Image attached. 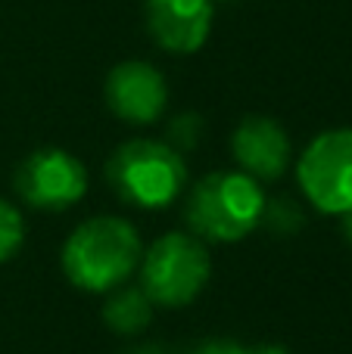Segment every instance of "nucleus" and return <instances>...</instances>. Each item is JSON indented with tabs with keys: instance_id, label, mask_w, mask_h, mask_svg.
<instances>
[{
	"instance_id": "6",
	"label": "nucleus",
	"mask_w": 352,
	"mask_h": 354,
	"mask_svg": "<svg viewBox=\"0 0 352 354\" xmlns=\"http://www.w3.org/2000/svg\"><path fill=\"white\" fill-rule=\"evenodd\" d=\"M16 193L35 212H66L87 193V168L60 147H41L16 168Z\"/></svg>"
},
{
	"instance_id": "3",
	"label": "nucleus",
	"mask_w": 352,
	"mask_h": 354,
	"mask_svg": "<svg viewBox=\"0 0 352 354\" xmlns=\"http://www.w3.org/2000/svg\"><path fill=\"white\" fill-rule=\"evenodd\" d=\"M106 183L125 205L159 212L172 205L187 187L184 156L166 140L134 137L109 156Z\"/></svg>"
},
{
	"instance_id": "16",
	"label": "nucleus",
	"mask_w": 352,
	"mask_h": 354,
	"mask_svg": "<svg viewBox=\"0 0 352 354\" xmlns=\"http://www.w3.org/2000/svg\"><path fill=\"white\" fill-rule=\"evenodd\" d=\"M253 354H290V351L281 348V345H262V348H253Z\"/></svg>"
},
{
	"instance_id": "2",
	"label": "nucleus",
	"mask_w": 352,
	"mask_h": 354,
	"mask_svg": "<svg viewBox=\"0 0 352 354\" xmlns=\"http://www.w3.org/2000/svg\"><path fill=\"white\" fill-rule=\"evenodd\" d=\"M262 212V183L240 168L200 177L184 199V221L203 243H240L259 227Z\"/></svg>"
},
{
	"instance_id": "11",
	"label": "nucleus",
	"mask_w": 352,
	"mask_h": 354,
	"mask_svg": "<svg viewBox=\"0 0 352 354\" xmlns=\"http://www.w3.org/2000/svg\"><path fill=\"white\" fill-rule=\"evenodd\" d=\"M303 224H306V214L293 199H287V196L272 199V202L265 199V212H262L259 227H265L268 233H274V236H293V233L303 230Z\"/></svg>"
},
{
	"instance_id": "7",
	"label": "nucleus",
	"mask_w": 352,
	"mask_h": 354,
	"mask_svg": "<svg viewBox=\"0 0 352 354\" xmlns=\"http://www.w3.org/2000/svg\"><path fill=\"white\" fill-rule=\"evenodd\" d=\"M103 100L116 118L143 128L162 118L168 103V84L156 66L143 59H125L106 75Z\"/></svg>"
},
{
	"instance_id": "13",
	"label": "nucleus",
	"mask_w": 352,
	"mask_h": 354,
	"mask_svg": "<svg viewBox=\"0 0 352 354\" xmlns=\"http://www.w3.org/2000/svg\"><path fill=\"white\" fill-rule=\"evenodd\" d=\"M203 118L197 112H181L168 122V131H166V143L175 147L178 153H187V149H197L200 137H203Z\"/></svg>"
},
{
	"instance_id": "1",
	"label": "nucleus",
	"mask_w": 352,
	"mask_h": 354,
	"mask_svg": "<svg viewBox=\"0 0 352 354\" xmlns=\"http://www.w3.org/2000/svg\"><path fill=\"white\" fill-rule=\"evenodd\" d=\"M143 243L137 227L118 214H97L75 227L62 243V274L85 292H112L137 270Z\"/></svg>"
},
{
	"instance_id": "9",
	"label": "nucleus",
	"mask_w": 352,
	"mask_h": 354,
	"mask_svg": "<svg viewBox=\"0 0 352 354\" xmlns=\"http://www.w3.org/2000/svg\"><path fill=\"white\" fill-rule=\"evenodd\" d=\"M231 153L243 174L268 183L290 168L293 147L284 124L268 115H247L231 134Z\"/></svg>"
},
{
	"instance_id": "10",
	"label": "nucleus",
	"mask_w": 352,
	"mask_h": 354,
	"mask_svg": "<svg viewBox=\"0 0 352 354\" xmlns=\"http://www.w3.org/2000/svg\"><path fill=\"white\" fill-rule=\"evenodd\" d=\"M153 301L141 286H118L109 292V301L103 305V324L116 336H141L153 320Z\"/></svg>"
},
{
	"instance_id": "4",
	"label": "nucleus",
	"mask_w": 352,
	"mask_h": 354,
	"mask_svg": "<svg viewBox=\"0 0 352 354\" xmlns=\"http://www.w3.org/2000/svg\"><path fill=\"white\" fill-rule=\"evenodd\" d=\"M141 289L156 308H187L212 277L209 249L193 233H162L141 255Z\"/></svg>"
},
{
	"instance_id": "14",
	"label": "nucleus",
	"mask_w": 352,
	"mask_h": 354,
	"mask_svg": "<svg viewBox=\"0 0 352 354\" xmlns=\"http://www.w3.org/2000/svg\"><path fill=\"white\" fill-rule=\"evenodd\" d=\"M191 354H253V348L240 342H228V339H209V342L197 345Z\"/></svg>"
},
{
	"instance_id": "12",
	"label": "nucleus",
	"mask_w": 352,
	"mask_h": 354,
	"mask_svg": "<svg viewBox=\"0 0 352 354\" xmlns=\"http://www.w3.org/2000/svg\"><path fill=\"white\" fill-rule=\"evenodd\" d=\"M25 243V218L12 202L0 199V264H6Z\"/></svg>"
},
{
	"instance_id": "17",
	"label": "nucleus",
	"mask_w": 352,
	"mask_h": 354,
	"mask_svg": "<svg viewBox=\"0 0 352 354\" xmlns=\"http://www.w3.org/2000/svg\"><path fill=\"white\" fill-rule=\"evenodd\" d=\"M340 221H343V236H346V243H352V212H346Z\"/></svg>"
},
{
	"instance_id": "5",
	"label": "nucleus",
	"mask_w": 352,
	"mask_h": 354,
	"mask_svg": "<svg viewBox=\"0 0 352 354\" xmlns=\"http://www.w3.org/2000/svg\"><path fill=\"white\" fill-rule=\"evenodd\" d=\"M306 202L322 214L352 212V128H331L312 137L297 162Z\"/></svg>"
},
{
	"instance_id": "15",
	"label": "nucleus",
	"mask_w": 352,
	"mask_h": 354,
	"mask_svg": "<svg viewBox=\"0 0 352 354\" xmlns=\"http://www.w3.org/2000/svg\"><path fill=\"white\" fill-rule=\"evenodd\" d=\"M128 354H168L162 345H141V348H134V351H128Z\"/></svg>"
},
{
	"instance_id": "8",
	"label": "nucleus",
	"mask_w": 352,
	"mask_h": 354,
	"mask_svg": "<svg viewBox=\"0 0 352 354\" xmlns=\"http://www.w3.org/2000/svg\"><path fill=\"white\" fill-rule=\"evenodd\" d=\"M215 0H143L147 31L166 53H197L212 31Z\"/></svg>"
}]
</instances>
